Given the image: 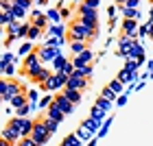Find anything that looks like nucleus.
Wrapping results in <instances>:
<instances>
[{"mask_svg": "<svg viewBox=\"0 0 153 146\" xmlns=\"http://www.w3.org/2000/svg\"><path fill=\"white\" fill-rule=\"evenodd\" d=\"M42 124H44V127H46V131L53 135L55 131H57V124H59V122H55V120H51V118H46V116H44V118H42Z\"/></svg>", "mask_w": 153, "mask_h": 146, "instance_id": "16", "label": "nucleus"}, {"mask_svg": "<svg viewBox=\"0 0 153 146\" xmlns=\"http://www.w3.org/2000/svg\"><path fill=\"white\" fill-rule=\"evenodd\" d=\"M151 29H153V24L147 22L144 26H140V35H151Z\"/></svg>", "mask_w": 153, "mask_h": 146, "instance_id": "30", "label": "nucleus"}, {"mask_svg": "<svg viewBox=\"0 0 153 146\" xmlns=\"http://www.w3.org/2000/svg\"><path fill=\"white\" fill-rule=\"evenodd\" d=\"M26 37H29V39H35V37H39V26H35V24H29Z\"/></svg>", "mask_w": 153, "mask_h": 146, "instance_id": "24", "label": "nucleus"}, {"mask_svg": "<svg viewBox=\"0 0 153 146\" xmlns=\"http://www.w3.org/2000/svg\"><path fill=\"white\" fill-rule=\"evenodd\" d=\"M55 98L53 96H46V98H42V102H39V107H51V102H53Z\"/></svg>", "mask_w": 153, "mask_h": 146, "instance_id": "33", "label": "nucleus"}, {"mask_svg": "<svg viewBox=\"0 0 153 146\" xmlns=\"http://www.w3.org/2000/svg\"><path fill=\"white\" fill-rule=\"evenodd\" d=\"M0 100H2V96H0Z\"/></svg>", "mask_w": 153, "mask_h": 146, "instance_id": "47", "label": "nucleus"}, {"mask_svg": "<svg viewBox=\"0 0 153 146\" xmlns=\"http://www.w3.org/2000/svg\"><path fill=\"white\" fill-rule=\"evenodd\" d=\"M83 4H85V7H90V9H96V7H99V0H85Z\"/></svg>", "mask_w": 153, "mask_h": 146, "instance_id": "36", "label": "nucleus"}, {"mask_svg": "<svg viewBox=\"0 0 153 146\" xmlns=\"http://www.w3.org/2000/svg\"><path fill=\"white\" fill-rule=\"evenodd\" d=\"M55 105L59 107V111H61L64 116H66V114H70V111H72V102L68 100L64 94H61V96H55Z\"/></svg>", "mask_w": 153, "mask_h": 146, "instance_id": "9", "label": "nucleus"}, {"mask_svg": "<svg viewBox=\"0 0 153 146\" xmlns=\"http://www.w3.org/2000/svg\"><path fill=\"white\" fill-rule=\"evenodd\" d=\"M103 96H105L107 100H112V98H114V92H112L109 87H105V89H103Z\"/></svg>", "mask_w": 153, "mask_h": 146, "instance_id": "38", "label": "nucleus"}, {"mask_svg": "<svg viewBox=\"0 0 153 146\" xmlns=\"http://www.w3.org/2000/svg\"><path fill=\"white\" fill-rule=\"evenodd\" d=\"M79 133H81V137H83V140H88V137H90V129H85V127H83V129L79 131Z\"/></svg>", "mask_w": 153, "mask_h": 146, "instance_id": "39", "label": "nucleus"}, {"mask_svg": "<svg viewBox=\"0 0 153 146\" xmlns=\"http://www.w3.org/2000/svg\"><path fill=\"white\" fill-rule=\"evenodd\" d=\"M29 137H31L37 146H42V144H46L48 140H51V133L46 131V127L42 124V120H35V122H33V129H31V135H29Z\"/></svg>", "mask_w": 153, "mask_h": 146, "instance_id": "2", "label": "nucleus"}, {"mask_svg": "<svg viewBox=\"0 0 153 146\" xmlns=\"http://www.w3.org/2000/svg\"><path fill=\"white\" fill-rule=\"evenodd\" d=\"M11 105L13 107H22V105H26V98H24V94H18V96H13V98H11Z\"/></svg>", "mask_w": 153, "mask_h": 146, "instance_id": "23", "label": "nucleus"}, {"mask_svg": "<svg viewBox=\"0 0 153 146\" xmlns=\"http://www.w3.org/2000/svg\"><path fill=\"white\" fill-rule=\"evenodd\" d=\"M92 57H94V55H92V52H90L88 48H85V50H83L81 55H76V57H74L72 66H74V68H83V66H88L90 61H92Z\"/></svg>", "mask_w": 153, "mask_h": 146, "instance_id": "8", "label": "nucleus"}, {"mask_svg": "<svg viewBox=\"0 0 153 146\" xmlns=\"http://www.w3.org/2000/svg\"><path fill=\"white\" fill-rule=\"evenodd\" d=\"M31 52H33V44H31V41H26V44L20 48V55H31Z\"/></svg>", "mask_w": 153, "mask_h": 146, "instance_id": "28", "label": "nucleus"}, {"mask_svg": "<svg viewBox=\"0 0 153 146\" xmlns=\"http://www.w3.org/2000/svg\"><path fill=\"white\" fill-rule=\"evenodd\" d=\"M0 146H11V142H7L4 137H0Z\"/></svg>", "mask_w": 153, "mask_h": 146, "instance_id": "42", "label": "nucleus"}, {"mask_svg": "<svg viewBox=\"0 0 153 146\" xmlns=\"http://www.w3.org/2000/svg\"><path fill=\"white\" fill-rule=\"evenodd\" d=\"M85 85H88V79L79 76L76 72H72L70 76H68V81H66V87H68V89H79V92H81Z\"/></svg>", "mask_w": 153, "mask_h": 146, "instance_id": "7", "label": "nucleus"}, {"mask_svg": "<svg viewBox=\"0 0 153 146\" xmlns=\"http://www.w3.org/2000/svg\"><path fill=\"white\" fill-rule=\"evenodd\" d=\"M46 118H51V120H55V122H61L64 120V114L59 111V107L55 105V100L51 102V107H48V114H46Z\"/></svg>", "mask_w": 153, "mask_h": 146, "instance_id": "12", "label": "nucleus"}, {"mask_svg": "<svg viewBox=\"0 0 153 146\" xmlns=\"http://www.w3.org/2000/svg\"><path fill=\"white\" fill-rule=\"evenodd\" d=\"M11 7H16V9H22V11H26L31 7V0H13V4Z\"/></svg>", "mask_w": 153, "mask_h": 146, "instance_id": "26", "label": "nucleus"}, {"mask_svg": "<svg viewBox=\"0 0 153 146\" xmlns=\"http://www.w3.org/2000/svg\"><path fill=\"white\" fill-rule=\"evenodd\" d=\"M26 114H29V105H22V107L18 109V116L20 118H26Z\"/></svg>", "mask_w": 153, "mask_h": 146, "instance_id": "35", "label": "nucleus"}, {"mask_svg": "<svg viewBox=\"0 0 153 146\" xmlns=\"http://www.w3.org/2000/svg\"><path fill=\"white\" fill-rule=\"evenodd\" d=\"M7 127L16 129L20 137H29L31 135V129H33V120H26V118H11Z\"/></svg>", "mask_w": 153, "mask_h": 146, "instance_id": "3", "label": "nucleus"}, {"mask_svg": "<svg viewBox=\"0 0 153 146\" xmlns=\"http://www.w3.org/2000/svg\"><path fill=\"white\" fill-rule=\"evenodd\" d=\"M64 96L72 102V105L81 100V92H79V89H68V87H64Z\"/></svg>", "mask_w": 153, "mask_h": 146, "instance_id": "14", "label": "nucleus"}, {"mask_svg": "<svg viewBox=\"0 0 153 146\" xmlns=\"http://www.w3.org/2000/svg\"><path fill=\"white\" fill-rule=\"evenodd\" d=\"M61 146H79V140H76L74 135H68L64 142H61Z\"/></svg>", "mask_w": 153, "mask_h": 146, "instance_id": "27", "label": "nucleus"}, {"mask_svg": "<svg viewBox=\"0 0 153 146\" xmlns=\"http://www.w3.org/2000/svg\"><path fill=\"white\" fill-rule=\"evenodd\" d=\"M116 7H109V9H107V13H109V20H114V15H116Z\"/></svg>", "mask_w": 153, "mask_h": 146, "instance_id": "41", "label": "nucleus"}, {"mask_svg": "<svg viewBox=\"0 0 153 146\" xmlns=\"http://www.w3.org/2000/svg\"><path fill=\"white\" fill-rule=\"evenodd\" d=\"M129 57H134L138 61L142 59V48H140V44H136V41H134V46H131V50H129Z\"/></svg>", "mask_w": 153, "mask_h": 146, "instance_id": "19", "label": "nucleus"}, {"mask_svg": "<svg viewBox=\"0 0 153 146\" xmlns=\"http://www.w3.org/2000/svg\"><path fill=\"white\" fill-rule=\"evenodd\" d=\"M18 94H22V85H20V83H16V81H9V85H7V92H4L2 98L11 100L13 96H18Z\"/></svg>", "mask_w": 153, "mask_h": 146, "instance_id": "10", "label": "nucleus"}, {"mask_svg": "<svg viewBox=\"0 0 153 146\" xmlns=\"http://www.w3.org/2000/svg\"><path fill=\"white\" fill-rule=\"evenodd\" d=\"M79 22H83V24H96V11L90 9V7H85V4H81L79 7Z\"/></svg>", "mask_w": 153, "mask_h": 146, "instance_id": "5", "label": "nucleus"}, {"mask_svg": "<svg viewBox=\"0 0 153 146\" xmlns=\"http://www.w3.org/2000/svg\"><path fill=\"white\" fill-rule=\"evenodd\" d=\"M51 76H53V74H51V72H48V70H46V68H42V72L37 74V79H35V81L39 83V85H44V83H46L48 79H51Z\"/></svg>", "mask_w": 153, "mask_h": 146, "instance_id": "22", "label": "nucleus"}, {"mask_svg": "<svg viewBox=\"0 0 153 146\" xmlns=\"http://www.w3.org/2000/svg\"><path fill=\"white\" fill-rule=\"evenodd\" d=\"M18 146H37V144L33 142L31 137H20V142H18Z\"/></svg>", "mask_w": 153, "mask_h": 146, "instance_id": "29", "label": "nucleus"}, {"mask_svg": "<svg viewBox=\"0 0 153 146\" xmlns=\"http://www.w3.org/2000/svg\"><path fill=\"white\" fill-rule=\"evenodd\" d=\"M7 85H9V81H7V79H0V96H4Z\"/></svg>", "mask_w": 153, "mask_h": 146, "instance_id": "34", "label": "nucleus"}, {"mask_svg": "<svg viewBox=\"0 0 153 146\" xmlns=\"http://www.w3.org/2000/svg\"><path fill=\"white\" fill-rule=\"evenodd\" d=\"M37 55H39V59L48 61V59H55L59 52H57V46H48V48H42V50H37Z\"/></svg>", "mask_w": 153, "mask_h": 146, "instance_id": "11", "label": "nucleus"}, {"mask_svg": "<svg viewBox=\"0 0 153 146\" xmlns=\"http://www.w3.org/2000/svg\"><path fill=\"white\" fill-rule=\"evenodd\" d=\"M9 41L16 39V37H26V31H29V24H20V22H13L9 24Z\"/></svg>", "mask_w": 153, "mask_h": 146, "instance_id": "6", "label": "nucleus"}, {"mask_svg": "<svg viewBox=\"0 0 153 146\" xmlns=\"http://www.w3.org/2000/svg\"><path fill=\"white\" fill-rule=\"evenodd\" d=\"M138 2H140V0H127V2H125V7H127V9H136Z\"/></svg>", "mask_w": 153, "mask_h": 146, "instance_id": "37", "label": "nucleus"}, {"mask_svg": "<svg viewBox=\"0 0 153 146\" xmlns=\"http://www.w3.org/2000/svg\"><path fill=\"white\" fill-rule=\"evenodd\" d=\"M35 2H37V4H46V2H48V0H35Z\"/></svg>", "mask_w": 153, "mask_h": 146, "instance_id": "43", "label": "nucleus"}, {"mask_svg": "<svg viewBox=\"0 0 153 146\" xmlns=\"http://www.w3.org/2000/svg\"><path fill=\"white\" fill-rule=\"evenodd\" d=\"M127 79H129V72H127V70H123V72H120V76H118V81H123V83H125Z\"/></svg>", "mask_w": 153, "mask_h": 146, "instance_id": "40", "label": "nucleus"}, {"mask_svg": "<svg viewBox=\"0 0 153 146\" xmlns=\"http://www.w3.org/2000/svg\"><path fill=\"white\" fill-rule=\"evenodd\" d=\"M116 2H118V4H123V7H125V2H127V0H116Z\"/></svg>", "mask_w": 153, "mask_h": 146, "instance_id": "44", "label": "nucleus"}, {"mask_svg": "<svg viewBox=\"0 0 153 146\" xmlns=\"http://www.w3.org/2000/svg\"><path fill=\"white\" fill-rule=\"evenodd\" d=\"M131 46H134V41H131L127 35H123V37H120V52H123V55H129Z\"/></svg>", "mask_w": 153, "mask_h": 146, "instance_id": "15", "label": "nucleus"}, {"mask_svg": "<svg viewBox=\"0 0 153 146\" xmlns=\"http://www.w3.org/2000/svg\"><path fill=\"white\" fill-rule=\"evenodd\" d=\"M68 37L72 41H88V33H85V26L81 22H72L70 31H68Z\"/></svg>", "mask_w": 153, "mask_h": 146, "instance_id": "4", "label": "nucleus"}, {"mask_svg": "<svg viewBox=\"0 0 153 146\" xmlns=\"http://www.w3.org/2000/svg\"><path fill=\"white\" fill-rule=\"evenodd\" d=\"M151 24H153V20H151ZM151 37H153V29H151Z\"/></svg>", "mask_w": 153, "mask_h": 146, "instance_id": "45", "label": "nucleus"}, {"mask_svg": "<svg viewBox=\"0 0 153 146\" xmlns=\"http://www.w3.org/2000/svg\"><path fill=\"white\" fill-rule=\"evenodd\" d=\"M68 63V59H64V57H61V55H57V57H55L53 59V66H55V72H61V70H64V66Z\"/></svg>", "mask_w": 153, "mask_h": 146, "instance_id": "18", "label": "nucleus"}, {"mask_svg": "<svg viewBox=\"0 0 153 146\" xmlns=\"http://www.w3.org/2000/svg\"><path fill=\"white\" fill-rule=\"evenodd\" d=\"M123 15H125V20H136L138 18V11L136 9H127V7H123Z\"/></svg>", "mask_w": 153, "mask_h": 146, "instance_id": "25", "label": "nucleus"}, {"mask_svg": "<svg viewBox=\"0 0 153 146\" xmlns=\"http://www.w3.org/2000/svg\"><path fill=\"white\" fill-rule=\"evenodd\" d=\"M151 20H153V11H151Z\"/></svg>", "mask_w": 153, "mask_h": 146, "instance_id": "46", "label": "nucleus"}, {"mask_svg": "<svg viewBox=\"0 0 153 146\" xmlns=\"http://www.w3.org/2000/svg\"><path fill=\"white\" fill-rule=\"evenodd\" d=\"M70 48H72V52H74V57H76V55H81L83 50H85V41H72Z\"/></svg>", "mask_w": 153, "mask_h": 146, "instance_id": "21", "label": "nucleus"}, {"mask_svg": "<svg viewBox=\"0 0 153 146\" xmlns=\"http://www.w3.org/2000/svg\"><path fill=\"white\" fill-rule=\"evenodd\" d=\"M74 72L83 76V79H90V74H92V66H83V68H74Z\"/></svg>", "mask_w": 153, "mask_h": 146, "instance_id": "20", "label": "nucleus"}, {"mask_svg": "<svg viewBox=\"0 0 153 146\" xmlns=\"http://www.w3.org/2000/svg\"><path fill=\"white\" fill-rule=\"evenodd\" d=\"M107 105H109V100H107V98H99V102H96V109H101V111H103V109H107Z\"/></svg>", "mask_w": 153, "mask_h": 146, "instance_id": "31", "label": "nucleus"}, {"mask_svg": "<svg viewBox=\"0 0 153 146\" xmlns=\"http://www.w3.org/2000/svg\"><path fill=\"white\" fill-rule=\"evenodd\" d=\"M31 24H35V26H39V29H44V26H46V18L42 15L39 11H33V22H31Z\"/></svg>", "mask_w": 153, "mask_h": 146, "instance_id": "17", "label": "nucleus"}, {"mask_svg": "<svg viewBox=\"0 0 153 146\" xmlns=\"http://www.w3.org/2000/svg\"><path fill=\"white\" fill-rule=\"evenodd\" d=\"M39 55H37V50H33L31 55H26V59H24V74L26 76H31L33 81L37 79V74L42 72V63H39Z\"/></svg>", "mask_w": 153, "mask_h": 146, "instance_id": "1", "label": "nucleus"}, {"mask_svg": "<svg viewBox=\"0 0 153 146\" xmlns=\"http://www.w3.org/2000/svg\"><path fill=\"white\" fill-rule=\"evenodd\" d=\"M0 137H4L7 142H11V144H16V142H20V133L16 129H11V127H4V131H2V135Z\"/></svg>", "mask_w": 153, "mask_h": 146, "instance_id": "13", "label": "nucleus"}, {"mask_svg": "<svg viewBox=\"0 0 153 146\" xmlns=\"http://www.w3.org/2000/svg\"><path fill=\"white\" fill-rule=\"evenodd\" d=\"M140 63V61H136V59H131V61H127V68H125V70L127 72H131V70H136V66Z\"/></svg>", "mask_w": 153, "mask_h": 146, "instance_id": "32", "label": "nucleus"}]
</instances>
